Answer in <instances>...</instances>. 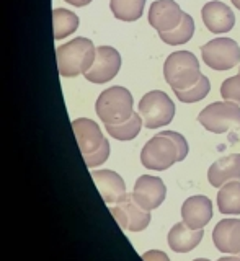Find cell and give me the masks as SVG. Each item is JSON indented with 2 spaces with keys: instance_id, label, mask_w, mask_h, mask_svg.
Wrapping results in <instances>:
<instances>
[{
  "instance_id": "5",
  "label": "cell",
  "mask_w": 240,
  "mask_h": 261,
  "mask_svg": "<svg viewBox=\"0 0 240 261\" xmlns=\"http://www.w3.org/2000/svg\"><path fill=\"white\" fill-rule=\"evenodd\" d=\"M139 114L147 129H159L170 124L175 116V105L162 90H152L139 101Z\"/></svg>"
},
{
  "instance_id": "12",
  "label": "cell",
  "mask_w": 240,
  "mask_h": 261,
  "mask_svg": "<svg viewBox=\"0 0 240 261\" xmlns=\"http://www.w3.org/2000/svg\"><path fill=\"white\" fill-rule=\"evenodd\" d=\"M183 13L175 0H155L149 8V23L159 33L172 31L180 24Z\"/></svg>"
},
{
  "instance_id": "22",
  "label": "cell",
  "mask_w": 240,
  "mask_h": 261,
  "mask_svg": "<svg viewBox=\"0 0 240 261\" xmlns=\"http://www.w3.org/2000/svg\"><path fill=\"white\" fill-rule=\"evenodd\" d=\"M146 0H110V8L114 18L121 21H136L144 13Z\"/></svg>"
},
{
  "instance_id": "6",
  "label": "cell",
  "mask_w": 240,
  "mask_h": 261,
  "mask_svg": "<svg viewBox=\"0 0 240 261\" xmlns=\"http://www.w3.org/2000/svg\"><path fill=\"white\" fill-rule=\"evenodd\" d=\"M198 121L212 134H224L232 129L240 130V108L232 101L211 103L198 114Z\"/></svg>"
},
{
  "instance_id": "29",
  "label": "cell",
  "mask_w": 240,
  "mask_h": 261,
  "mask_svg": "<svg viewBox=\"0 0 240 261\" xmlns=\"http://www.w3.org/2000/svg\"><path fill=\"white\" fill-rule=\"evenodd\" d=\"M218 261H240V258L238 256H222Z\"/></svg>"
},
{
  "instance_id": "2",
  "label": "cell",
  "mask_w": 240,
  "mask_h": 261,
  "mask_svg": "<svg viewBox=\"0 0 240 261\" xmlns=\"http://www.w3.org/2000/svg\"><path fill=\"white\" fill-rule=\"evenodd\" d=\"M201 75L200 61L193 53L175 51L165 59L163 77L172 90H186L193 87Z\"/></svg>"
},
{
  "instance_id": "14",
  "label": "cell",
  "mask_w": 240,
  "mask_h": 261,
  "mask_svg": "<svg viewBox=\"0 0 240 261\" xmlns=\"http://www.w3.org/2000/svg\"><path fill=\"white\" fill-rule=\"evenodd\" d=\"M181 219L183 222L195 230H200L208 225L212 219V202L208 196L198 194L188 198L181 206Z\"/></svg>"
},
{
  "instance_id": "4",
  "label": "cell",
  "mask_w": 240,
  "mask_h": 261,
  "mask_svg": "<svg viewBox=\"0 0 240 261\" xmlns=\"http://www.w3.org/2000/svg\"><path fill=\"white\" fill-rule=\"evenodd\" d=\"M140 162L147 170H169L173 163L180 162V149L175 141L162 130L146 142L140 152Z\"/></svg>"
},
{
  "instance_id": "27",
  "label": "cell",
  "mask_w": 240,
  "mask_h": 261,
  "mask_svg": "<svg viewBox=\"0 0 240 261\" xmlns=\"http://www.w3.org/2000/svg\"><path fill=\"white\" fill-rule=\"evenodd\" d=\"M144 261H170L167 253H163L160 250H149L142 255Z\"/></svg>"
},
{
  "instance_id": "20",
  "label": "cell",
  "mask_w": 240,
  "mask_h": 261,
  "mask_svg": "<svg viewBox=\"0 0 240 261\" xmlns=\"http://www.w3.org/2000/svg\"><path fill=\"white\" fill-rule=\"evenodd\" d=\"M218 207L222 214H240V181H229L219 188Z\"/></svg>"
},
{
  "instance_id": "25",
  "label": "cell",
  "mask_w": 240,
  "mask_h": 261,
  "mask_svg": "<svg viewBox=\"0 0 240 261\" xmlns=\"http://www.w3.org/2000/svg\"><path fill=\"white\" fill-rule=\"evenodd\" d=\"M221 96L226 101H232L240 105V73L234 77H229L221 85Z\"/></svg>"
},
{
  "instance_id": "31",
  "label": "cell",
  "mask_w": 240,
  "mask_h": 261,
  "mask_svg": "<svg viewBox=\"0 0 240 261\" xmlns=\"http://www.w3.org/2000/svg\"><path fill=\"white\" fill-rule=\"evenodd\" d=\"M193 261H209V259H206V258H196V259H193Z\"/></svg>"
},
{
  "instance_id": "32",
  "label": "cell",
  "mask_w": 240,
  "mask_h": 261,
  "mask_svg": "<svg viewBox=\"0 0 240 261\" xmlns=\"http://www.w3.org/2000/svg\"><path fill=\"white\" fill-rule=\"evenodd\" d=\"M238 73H240V67H238Z\"/></svg>"
},
{
  "instance_id": "7",
  "label": "cell",
  "mask_w": 240,
  "mask_h": 261,
  "mask_svg": "<svg viewBox=\"0 0 240 261\" xmlns=\"http://www.w3.org/2000/svg\"><path fill=\"white\" fill-rule=\"evenodd\" d=\"M204 64L214 70H229L240 62V46L230 38H216L201 47Z\"/></svg>"
},
{
  "instance_id": "16",
  "label": "cell",
  "mask_w": 240,
  "mask_h": 261,
  "mask_svg": "<svg viewBox=\"0 0 240 261\" xmlns=\"http://www.w3.org/2000/svg\"><path fill=\"white\" fill-rule=\"evenodd\" d=\"M92 178L106 204H116L126 196L124 179L113 170H95Z\"/></svg>"
},
{
  "instance_id": "17",
  "label": "cell",
  "mask_w": 240,
  "mask_h": 261,
  "mask_svg": "<svg viewBox=\"0 0 240 261\" xmlns=\"http://www.w3.org/2000/svg\"><path fill=\"white\" fill-rule=\"evenodd\" d=\"M208 179L214 188L240 179V153H230L216 160L208 170Z\"/></svg>"
},
{
  "instance_id": "9",
  "label": "cell",
  "mask_w": 240,
  "mask_h": 261,
  "mask_svg": "<svg viewBox=\"0 0 240 261\" xmlns=\"http://www.w3.org/2000/svg\"><path fill=\"white\" fill-rule=\"evenodd\" d=\"M119 69L121 56L116 49L111 46H98L95 62L84 75L92 84H106L118 75Z\"/></svg>"
},
{
  "instance_id": "24",
  "label": "cell",
  "mask_w": 240,
  "mask_h": 261,
  "mask_svg": "<svg viewBox=\"0 0 240 261\" xmlns=\"http://www.w3.org/2000/svg\"><path fill=\"white\" fill-rule=\"evenodd\" d=\"M173 92H175L177 98L181 103H198L204 100L211 92V82L206 75H201L193 87H189L186 90H173Z\"/></svg>"
},
{
  "instance_id": "1",
  "label": "cell",
  "mask_w": 240,
  "mask_h": 261,
  "mask_svg": "<svg viewBox=\"0 0 240 261\" xmlns=\"http://www.w3.org/2000/svg\"><path fill=\"white\" fill-rule=\"evenodd\" d=\"M97 47L88 38H76L56 49V59L59 73L65 79L85 73L93 65Z\"/></svg>"
},
{
  "instance_id": "26",
  "label": "cell",
  "mask_w": 240,
  "mask_h": 261,
  "mask_svg": "<svg viewBox=\"0 0 240 261\" xmlns=\"http://www.w3.org/2000/svg\"><path fill=\"white\" fill-rule=\"evenodd\" d=\"M163 133L167 134V136H170L173 141H175V144L178 145V149H180V162L185 160L186 155H188V142H186V139L181 134L175 133V130H163Z\"/></svg>"
},
{
  "instance_id": "3",
  "label": "cell",
  "mask_w": 240,
  "mask_h": 261,
  "mask_svg": "<svg viewBox=\"0 0 240 261\" xmlns=\"http://www.w3.org/2000/svg\"><path fill=\"white\" fill-rule=\"evenodd\" d=\"M132 105L134 100L128 88L111 87L100 93L95 103V111L105 124H118L132 116Z\"/></svg>"
},
{
  "instance_id": "23",
  "label": "cell",
  "mask_w": 240,
  "mask_h": 261,
  "mask_svg": "<svg viewBox=\"0 0 240 261\" xmlns=\"http://www.w3.org/2000/svg\"><path fill=\"white\" fill-rule=\"evenodd\" d=\"M195 30H196L195 20L188 13H183V18H181L180 24L175 30L159 33V36H160V39L163 41L165 44H169V46H180V44L188 43V41L193 38Z\"/></svg>"
},
{
  "instance_id": "8",
  "label": "cell",
  "mask_w": 240,
  "mask_h": 261,
  "mask_svg": "<svg viewBox=\"0 0 240 261\" xmlns=\"http://www.w3.org/2000/svg\"><path fill=\"white\" fill-rule=\"evenodd\" d=\"M110 211L123 230L142 232L151 222V211L140 207L132 198V193H126V196L119 202H116V206L110 207Z\"/></svg>"
},
{
  "instance_id": "13",
  "label": "cell",
  "mask_w": 240,
  "mask_h": 261,
  "mask_svg": "<svg viewBox=\"0 0 240 261\" xmlns=\"http://www.w3.org/2000/svg\"><path fill=\"white\" fill-rule=\"evenodd\" d=\"M201 18L204 27L211 33H214V35L229 33L235 24V15L232 8L219 2V0L208 2L201 8Z\"/></svg>"
},
{
  "instance_id": "28",
  "label": "cell",
  "mask_w": 240,
  "mask_h": 261,
  "mask_svg": "<svg viewBox=\"0 0 240 261\" xmlns=\"http://www.w3.org/2000/svg\"><path fill=\"white\" fill-rule=\"evenodd\" d=\"M64 2H67V4H70L74 7H85L90 2H93V0H64Z\"/></svg>"
},
{
  "instance_id": "10",
  "label": "cell",
  "mask_w": 240,
  "mask_h": 261,
  "mask_svg": "<svg viewBox=\"0 0 240 261\" xmlns=\"http://www.w3.org/2000/svg\"><path fill=\"white\" fill-rule=\"evenodd\" d=\"M167 188L162 178L152 175H142L136 179L132 198L146 211H154L165 201Z\"/></svg>"
},
{
  "instance_id": "18",
  "label": "cell",
  "mask_w": 240,
  "mask_h": 261,
  "mask_svg": "<svg viewBox=\"0 0 240 261\" xmlns=\"http://www.w3.org/2000/svg\"><path fill=\"white\" fill-rule=\"evenodd\" d=\"M203 235H204L203 228L195 230V228H189L185 222H178L170 228L167 242L173 251L188 253L200 245V242L203 240Z\"/></svg>"
},
{
  "instance_id": "11",
  "label": "cell",
  "mask_w": 240,
  "mask_h": 261,
  "mask_svg": "<svg viewBox=\"0 0 240 261\" xmlns=\"http://www.w3.org/2000/svg\"><path fill=\"white\" fill-rule=\"evenodd\" d=\"M72 129H74V134H76L77 144L84 157L100 150L105 145V142L108 141V139L103 136L100 126H98L93 119H88V118L74 119Z\"/></svg>"
},
{
  "instance_id": "15",
  "label": "cell",
  "mask_w": 240,
  "mask_h": 261,
  "mask_svg": "<svg viewBox=\"0 0 240 261\" xmlns=\"http://www.w3.org/2000/svg\"><path fill=\"white\" fill-rule=\"evenodd\" d=\"M214 247L222 253L240 255V219H222L212 230Z\"/></svg>"
},
{
  "instance_id": "19",
  "label": "cell",
  "mask_w": 240,
  "mask_h": 261,
  "mask_svg": "<svg viewBox=\"0 0 240 261\" xmlns=\"http://www.w3.org/2000/svg\"><path fill=\"white\" fill-rule=\"evenodd\" d=\"M80 24L79 16L67 10V8H54L53 10V28H54V39H64L77 31Z\"/></svg>"
},
{
  "instance_id": "30",
  "label": "cell",
  "mask_w": 240,
  "mask_h": 261,
  "mask_svg": "<svg viewBox=\"0 0 240 261\" xmlns=\"http://www.w3.org/2000/svg\"><path fill=\"white\" fill-rule=\"evenodd\" d=\"M230 2L234 4V7H235V8H238V10H240V0H230Z\"/></svg>"
},
{
  "instance_id": "21",
  "label": "cell",
  "mask_w": 240,
  "mask_h": 261,
  "mask_svg": "<svg viewBox=\"0 0 240 261\" xmlns=\"http://www.w3.org/2000/svg\"><path fill=\"white\" fill-rule=\"evenodd\" d=\"M142 118H140L139 111L132 113V116L128 121L118 122V124H105L106 133L111 137H114L116 141H132L136 139L140 133V127H142Z\"/></svg>"
}]
</instances>
